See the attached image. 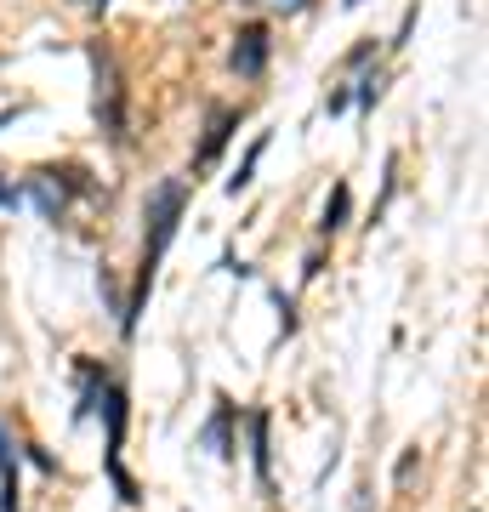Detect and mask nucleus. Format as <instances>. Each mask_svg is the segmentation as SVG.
I'll return each mask as SVG.
<instances>
[{
    "mask_svg": "<svg viewBox=\"0 0 489 512\" xmlns=\"http://www.w3.org/2000/svg\"><path fill=\"white\" fill-rule=\"evenodd\" d=\"M234 427H239V404L217 393V404H211V421L200 427V450H211L217 461H234V450H239Z\"/></svg>",
    "mask_w": 489,
    "mask_h": 512,
    "instance_id": "obj_5",
    "label": "nucleus"
},
{
    "mask_svg": "<svg viewBox=\"0 0 489 512\" xmlns=\"http://www.w3.org/2000/svg\"><path fill=\"white\" fill-rule=\"evenodd\" d=\"M268 52H273L268 23H245V29L234 35V52H228V63H234L239 80H262V74H268Z\"/></svg>",
    "mask_w": 489,
    "mask_h": 512,
    "instance_id": "obj_4",
    "label": "nucleus"
},
{
    "mask_svg": "<svg viewBox=\"0 0 489 512\" xmlns=\"http://www.w3.org/2000/svg\"><path fill=\"white\" fill-rule=\"evenodd\" d=\"M381 86H387V74H364L359 80V92H353V103H359V109H376V97H381Z\"/></svg>",
    "mask_w": 489,
    "mask_h": 512,
    "instance_id": "obj_11",
    "label": "nucleus"
},
{
    "mask_svg": "<svg viewBox=\"0 0 489 512\" xmlns=\"http://www.w3.org/2000/svg\"><path fill=\"white\" fill-rule=\"evenodd\" d=\"M416 461H421V450H404V461H399V473H393V478H399V484H410V473H416Z\"/></svg>",
    "mask_w": 489,
    "mask_h": 512,
    "instance_id": "obj_15",
    "label": "nucleus"
},
{
    "mask_svg": "<svg viewBox=\"0 0 489 512\" xmlns=\"http://www.w3.org/2000/svg\"><path fill=\"white\" fill-rule=\"evenodd\" d=\"M234 126H239V109H228V103H211V114H205V143H200V154H194V165H217V154L228 148Z\"/></svg>",
    "mask_w": 489,
    "mask_h": 512,
    "instance_id": "obj_6",
    "label": "nucleus"
},
{
    "mask_svg": "<svg viewBox=\"0 0 489 512\" xmlns=\"http://www.w3.org/2000/svg\"><path fill=\"white\" fill-rule=\"evenodd\" d=\"M353 6H364V0H342V12H353Z\"/></svg>",
    "mask_w": 489,
    "mask_h": 512,
    "instance_id": "obj_19",
    "label": "nucleus"
},
{
    "mask_svg": "<svg viewBox=\"0 0 489 512\" xmlns=\"http://www.w3.org/2000/svg\"><path fill=\"white\" fill-rule=\"evenodd\" d=\"M273 308H279V336H296V302H290L285 291H268Z\"/></svg>",
    "mask_w": 489,
    "mask_h": 512,
    "instance_id": "obj_12",
    "label": "nucleus"
},
{
    "mask_svg": "<svg viewBox=\"0 0 489 512\" xmlns=\"http://www.w3.org/2000/svg\"><path fill=\"white\" fill-rule=\"evenodd\" d=\"M347 211H353V188H347V183H336V188H330V200H325V217H319V234H342V228H347Z\"/></svg>",
    "mask_w": 489,
    "mask_h": 512,
    "instance_id": "obj_9",
    "label": "nucleus"
},
{
    "mask_svg": "<svg viewBox=\"0 0 489 512\" xmlns=\"http://www.w3.org/2000/svg\"><path fill=\"white\" fill-rule=\"evenodd\" d=\"M74 6H91V12H103V6H109V0H74Z\"/></svg>",
    "mask_w": 489,
    "mask_h": 512,
    "instance_id": "obj_18",
    "label": "nucleus"
},
{
    "mask_svg": "<svg viewBox=\"0 0 489 512\" xmlns=\"http://www.w3.org/2000/svg\"><path fill=\"white\" fill-rule=\"evenodd\" d=\"M273 6H279V12H308L313 0H273Z\"/></svg>",
    "mask_w": 489,
    "mask_h": 512,
    "instance_id": "obj_16",
    "label": "nucleus"
},
{
    "mask_svg": "<svg viewBox=\"0 0 489 512\" xmlns=\"http://www.w3.org/2000/svg\"><path fill=\"white\" fill-rule=\"evenodd\" d=\"M18 188H23V205H35L46 222L69 217L74 194H97V183H91L80 165H63V171H57V165H46V171H35V177H23Z\"/></svg>",
    "mask_w": 489,
    "mask_h": 512,
    "instance_id": "obj_2",
    "label": "nucleus"
},
{
    "mask_svg": "<svg viewBox=\"0 0 489 512\" xmlns=\"http://www.w3.org/2000/svg\"><path fill=\"white\" fill-rule=\"evenodd\" d=\"M262 154H268V131H262V137H256V143H251V154L239 160V171H234V177L222 183V188H228V194H234V200H239V194H245V188L256 183V165H262Z\"/></svg>",
    "mask_w": 489,
    "mask_h": 512,
    "instance_id": "obj_10",
    "label": "nucleus"
},
{
    "mask_svg": "<svg viewBox=\"0 0 489 512\" xmlns=\"http://www.w3.org/2000/svg\"><path fill=\"white\" fill-rule=\"evenodd\" d=\"M0 211H23V188L0 177Z\"/></svg>",
    "mask_w": 489,
    "mask_h": 512,
    "instance_id": "obj_14",
    "label": "nucleus"
},
{
    "mask_svg": "<svg viewBox=\"0 0 489 512\" xmlns=\"http://www.w3.org/2000/svg\"><path fill=\"white\" fill-rule=\"evenodd\" d=\"M188 211V183L182 177H160V183L148 188L143 200V256H137V285H131L126 308H120V336H137L143 325V308H148V291H154V274H160L165 251H171V239H177V222Z\"/></svg>",
    "mask_w": 489,
    "mask_h": 512,
    "instance_id": "obj_1",
    "label": "nucleus"
},
{
    "mask_svg": "<svg viewBox=\"0 0 489 512\" xmlns=\"http://www.w3.org/2000/svg\"><path fill=\"white\" fill-rule=\"evenodd\" d=\"M268 427H273L268 410H251V461H256V484H262V495L273 490V444H268Z\"/></svg>",
    "mask_w": 489,
    "mask_h": 512,
    "instance_id": "obj_8",
    "label": "nucleus"
},
{
    "mask_svg": "<svg viewBox=\"0 0 489 512\" xmlns=\"http://www.w3.org/2000/svg\"><path fill=\"white\" fill-rule=\"evenodd\" d=\"M97 126L109 131V143H126V86H120V69H114V52L97 46Z\"/></svg>",
    "mask_w": 489,
    "mask_h": 512,
    "instance_id": "obj_3",
    "label": "nucleus"
},
{
    "mask_svg": "<svg viewBox=\"0 0 489 512\" xmlns=\"http://www.w3.org/2000/svg\"><path fill=\"white\" fill-rule=\"evenodd\" d=\"M18 444L0 421V512H23V478H18Z\"/></svg>",
    "mask_w": 489,
    "mask_h": 512,
    "instance_id": "obj_7",
    "label": "nucleus"
},
{
    "mask_svg": "<svg viewBox=\"0 0 489 512\" xmlns=\"http://www.w3.org/2000/svg\"><path fill=\"white\" fill-rule=\"evenodd\" d=\"M23 109H0V126H12V120H18Z\"/></svg>",
    "mask_w": 489,
    "mask_h": 512,
    "instance_id": "obj_17",
    "label": "nucleus"
},
{
    "mask_svg": "<svg viewBox=\"0 0 489 512\" xmlns=\"http://www.w3.org/2000/svg\"><path fill=\"white\" fill-rule=\"evenodd\" d=\"M18 456H29V461L40 467V473H57V456H52V450H40V444H23Z\"/></svg>",
    "mask_w": 489,
    "mask_h": 512,
    "instance_id": "obj_13",
    "label": "nucleus"
}]
</instances>
